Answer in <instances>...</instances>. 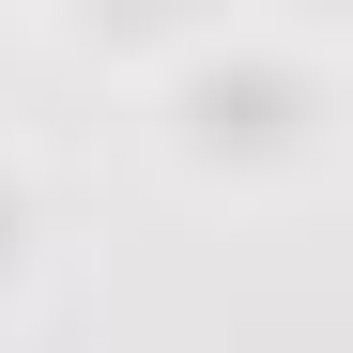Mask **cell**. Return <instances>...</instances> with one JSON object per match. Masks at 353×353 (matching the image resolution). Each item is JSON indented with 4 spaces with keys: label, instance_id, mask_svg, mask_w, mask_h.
I'll return each instance as SVG.
<instances>
[{
    "label": "cell",
    "instance_id": "obj_2",
    "mask_svg": "<svg viewBox=\"0 0 353 353\" xmlns=\"http://www.w3.org/2000/svg\"><path fill=\"white\" fill-rule=\"evenodd\" d=\"M16 261H31V185H16V154H0V292H16Z\"/></svg>",
    "mask_w": 353,
    "mask_h": 353
},
{
    "label": "cell",
    "instance_id": "obj_1",
    "mask_svg": "<svg viewBox=\"0 0 353 353\" xmlns=\"http://www.w3.org/2000/svg\"><path fill=\"white\" fill-rule=\"evenodd\" d=\"M154 123L185 169H292L338 123V46L292 16H230V31H169L154 62Z\"/></svg>",
    "mask_w": 353,
    "mask_h": 353
}]
</instances>
